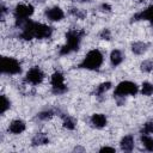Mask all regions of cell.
<instances>
[{
    "label": "cell",
    "instance_id": "obj_4",
    "mask_svg": "<svg viewBox=\"0 0 153 153\" xmlns=\"http://www.w3.org/2000/svg\"><path fill=\"white\" fill-rule=\"evenodd\" d=\"M137 92V86L136 84L131 82V81H122L117 85L116 90H115V97H124L127 94H136Z\"/></svg>",
    "mask_w": 153,
    "mask_h": 153
},
{
    "label": "cell",
    "instance_id": "obj_13",
    "mask_svg": "<svg viewBox=\"0 0 153 153\" xmlns=\"http://www.w3.org/2000/svg\"><path fill=\"white\" fill-rule=\"evenodd\" d=\"M49 142V137L44 134V133H38L33 136L32 139V143L35 146H41V145H47Z\"/></svg>",
    "mask_w": 153,
    "mask_h": 153
},
{
    "label": "cell",
    "instance_id": "obj_31",
    "mask_svg": "<svg viewBox=\"0 0 153 153\" xmlns=\"http://www.w3.org/2000/svg\"><path fill=\"white\" fill-rule=\"evenodd\" d=\"M152 25H153V23H152Z\"/></svg>",
    "mask_w": 153,
    "mask_h": 153
},
{
    "label": "cell",
    "instance_id": "obj_2",
    "mask_svg": "<svg viewBox=\"0 0 153 153\" xmlns=\"http://www.w3.org/2000/svg\"><path fill=\"white\" fill-rule=\"evenodd\" d=\"M103 63V55L99 50L93 49L87 53L85 56L84 61L80 63V68H86V69H98Z\"/></svg>",
    "mask_w": 153,
    "mask_h": 153
},
{
    "label": "cell",
    "instance_id": "obj_8",
    "mask_svg": "<svg viewBox=\"0 0 153 153\" xmlns=\"http://www.w3.org/2000/svg\"><path fill=\"white\" fill-rule=\"evenodd\" d=\"M45 16L48 17V19L53 20V22H59L63 18V11L60 7H51L49 10L45 11Z\"/></svg>",
    "mask_w": 153,
    "mask_h": 153
},
{
    "label": "cell",
    "instance_id": "obj_24",
    "mask_svg": "<svg viewBox=\"0 0 153 153\" xmlns=\"http://www.w3.org/2000/svg\"><path fill=\"white\" fill-rule=\"evenodd\" d=\"M51 116H53V111H51V110H49V111L39 112L37 117H38L39 120H47V118H49V117H51Z\"/></svg>",
    "mask_w": 153,
    "mask_h": 153
},
{
    "label": "cell",
    "instance_id": "obj_14",
    "mask_svg": "<svg viewBox=\"0 0 153 153\" xmlns=\"http://www.w3.org/2000/svg\"><path fill=\"white\" fill-rule=\"evenodd\" d=\"M131 50L136 55H141L147 50V44L143 42H135L131 44Z\"/></svg>",
    "mask_w": 153,
    "mask_h": 153
},
{
    "label": "cell",
    "instance_id": "obj_27",
    "mask_svg": "<svg viewBox=\"0 0 153 153\" xmlns=\"http://www.w3.org/2000/svg\"><path fill=\"white\" fill-rule=\"evenodd\" d=\"M102 8H103V11H110V8H111V7H110L109 5L103 4V5H102Z\"/></svg>",
    "mask_w": 153,
    "mask_h": 153
},
{
    "label": "cell",
    "instance_id": "obj_25",
    "mask_svg": "<svg viewBox=\"0 0 153 153\" xmlns=\"http://www.w3.org/2000/svg\"><path fill=\"white\" fill-rule=\"evenodd\" d=\"M100 37H102L103 39H106V41H109V39L111 38V35H110V31H109V29H104V30L100 32Z\"/></svg>",
    "mask_w": 153,
    "mask_h": 153
},
{
    "label": "cell",
    "instance_id": "obj_23",
    "mask_svg": "<svg viewBox=\"0 0 153 153\" xmlns=\"http://www.w3.org/2000/svg\"><path fill=\"white\" fill-rule=\"evenodd\" d=\"M71 13L74 14L75 17H78V18H84L86 16V13L84 11L79 10V8H71Z\"/></svg>",
    "mask_w": 153,
    "mask_h": 153
},
{
    "label": "cell",
    "instance_id": "obj_21",
    "mask_svg": "<svg viewBox=\"0 0 153 153\" xmlns=\"http://www.w3.org/2000/svg\"><path fill=\"white\" fill-rule=\"evenodd\" d=\"M141 133H142V134H146V135L153 133V121H149V122L145 123L143 128L141 129Z\"/></svg>",
    "mask_w": 153,
    "mask_h": 153
},
{
    "label": "cell",
    "instance_id": "obj_11",
    "mask_svg": "<svg viewBox=\"0 0 153 153\" xmlns=\"http://www.w3.org/2000/svg\"><path fill=\"white\" fill-rule=\"evenodd\" d=\"M91 123L96 128H103L106 124V117L104 115H102V114H94L91 117Z\"/></svg>",
    "mask_w": 153,
    "mask_h": 153
},
{
    "label": "cell",
    "instance_id": "obj_6",
    "mask_svg": "<svg viewBox=\"0 0 153 153\" xmlns=\"http://www.w3.org/2000/svg\"><path fill=\"white\" fill-rule=\"evenodd\" d=\"M43 78H44L43 72H42L38 67H33V68H31V69L26 73L25 80H26L27 82L32 84V85H38V84L43 80Z\"/></svg>",
    "mask_w": 153,
    "mask_h": 153
},
{
    "label": "cell",
    "instance_id": "obj_15",
    "mask_svg": "<svg viewBox=\"0 0 153 153\" xmlns=\"http://www.w3.org/2000/svg\"><path fill=\"white\" fill-rule=\"evenodd\" d=\"M110 60H111V63L114 66H118L122 61H123V55L121 53V50H112L111 54H110Z\"/></svg>",
    "mask_w": 153,
    "mask_h": 153
},
{
    "label": "cell",
    "instance_id": "obj_12",
    "mask_svg": "<svg viewBox=\"0 0 153 153\" xmlns=\"http://www.w3.org/2000/svg\"><path fill=\"white\" fill-rule=\"evenodd\" d=\"M121 148L126 152H130L133 148H134V140H133V136L130 135H127L124 136L122 140H121Z\"/></svg>",
    "mask_w": 153,
    "mask_h": 153
},
{
    "label": "cell",
    "instance_id": "obj_18",
    "mask_svg": "<svg viewBox=\"0 0 153 153\" xmlns=\"http://www.w3.org/2000/svg\"><path fill=\"white\" fill-rule=\"evenodd\" d=\"M0 100H1V103H0V114H4L10 108V100L4 94L0 97Z\"/></svg>",
    "mask_w": 153,
    "mask_h": 153
},
{
    "label": "cell",
    "instance_id": "obj_28",
    "mask_svg": "<svg viewBox=\"0 0 153 153\" xmlns=\"http://www.w3.org/2000/svg\"><path fill=\"white\" fill-rule=\"evenodd\" d=\"M75 1H79V2H84V1H87V0H75Z\"/></svg>",
    "mask_w": 153,
    "mask_h": 153
},
{
    "label": "cell",
    "instance_id": "obj_26",
    "mask_svg": "<svg viewBox=\"0 0 153 153\" xmlns=\"http://www.w3.org/2000/svg\"><path fill=\"white\" fill-rule=\"evenodd\" d=\"M100 152H115V148H112V147H108V146H105V147H102L100 149H99Z\"/></svg>",
    "mask_w": 153,
    "mask_h": 153
},
{
    "label": "cell",
    "instance_id": "obj_10",
    "mask_svg": "<svg viewBox=\"0 0 153 153\" xmlns=\"http://www.w3.org/2000/svg\"><path fill=\"white\" fill-rule=\"evenodd\" d=\"M8 130L13 134H20L22 131L25 130V123L20 120H14L11 122L10 127H8Z\"/></svg>",
    "mask_w": 153,
    "mask_h": 153
},
{
    "label": "cell",
    "instance_id": "obj_19",
    "mask_svg": "<svg viewBox=\"0 0 153 153\" xmlns=\"http://www.w3.org/2000/svg\"><path fill=\"white\" fill-rule=\"evenodd\" d=\"M142 94L145 96H151L153 93V85L149 82H143L142 84V88H141Z\"/></svg>",
    "mask_w": 153,
    "mask_h": 153
},
{
    "label": "cell",
    "instance_id": "obj_9",
    "mask_svg": "<svg viewBox=\"0 0 153 153\" xmlns=\"http://www.w3.org/2000/svg\"><path fill=\"white\" fill-rule=\"evenodd\" d=\"M141 19H147V20H151L153 23V6H149L145 11L136 13L133 17V20H141Z\"/></svg>",
    "mask_w": 153,
    "mask_h": 153
},
{
    "label": "cell",
    "instance_id": "obj_22",
    "mask_svg": "<svg viewBox=\"0 0 153 153\" xmlns=\"http://www.w3.org/2000/svg\"><path fill=\"white\" fill-rule=\"evenodd\" d=\"M63 126H65L67 129H74V127H75V122H74L73 118H71V117H66V118H65V122H63Z\"/></svg>",
    "mask_w": 153,
    "mask_h": 153
},
{
    "label": "cell",
    "instance_id": "obj_5",
    "mask_svg": "<svg viewBox=\"0 0 153 153\" xmlns=\"http://www.w3.org/2000/svg\"><path fill=\"white\" fill-rule=\"evenodd\" d=\"M51 86H53V92L56 94H61L66 92L67 87L63 82V75L60 72H56L51 76Z\"/></svg>",
    "mask_w": 153,
    "mask_h": 153
},
{
    "label": "cell",
    "instance_id": "obj_20",
    "mask_svg": "<svg viewBox=\"0 0 153 153\" xmlns=\"http://www.w3.org/2000/svg\"><path fill=\"white\" fill-rule=\"evenodd\" d=\"M141 71H143V72H151L152 69H153V62L152 61H149V60H146V61H143L142 63H141Z\"/></svg>",
    "mask_w": 153,
    "mask_h": 153
},
{
    "label": "cell",
    "instance_id": "obj_30",
    "mask_svg": "<svg viewBox=\"0 0 153 153\" xmlns=\"http://www.w3.org/2000/svg\"><path fill=\"white\" fill-rule=\"evenodd\" d=\"M140 1H142V0H140Z\"/></svg>",
    "mask_w": 153,
    "mask_h": 153
},
{
    "label": "cell",
    "instance_id": "obj_17",
    "mask_svg": "<svg viewBox=\"0 0 153 153\" xmlns=\"http://www.w3.org/2000/svg\"><path fill=\"white\" fill-rule=\"evenodd\" d=\"M110 87H111V82H109V81L103 82V84H100V85L97 87V90H96V94H97V96H100V94H103L105 91H108Z\"/></svg>",
    "mask_w": 153,
    "mask_h": 153
},
{
    "label": "cell",
    "instance_id": "obj_16",
    "mask_svg": "<svg viewBox=\"0 0 153 153\" xmlns=\"http://www.w3.org/2000/svg\"><path fill=\"white\" fill-rule=\"evenodd\" d=\"M141 142H142L143 147H145L147 151L153 152V139H152V137H149V136H147L146 134H143V135L141 136Z\"/></svg>",
    "mask_w": 153,
    "mask_h": 153
},
{
    "label": "cell",
    "instance_id": "obj_29",
    "mask_svg": "<svg viewBox=\"0 0 153 153\" xmlns=\"http://www.w3.org/2000/svg\"><path fill=\"white\" fill-rule=\"evenodd\" d=\"M37 1H44V0H37Z\"/></svg>",
    "mask_w": 153,
    "mask_h": 153
},
{
    "label": "cell",
    "instance_id": "obj_1",
    "mask_svg": "<svg viewBox=\"0 0 153 153\" xmlns=\"http://www.w3.org/2000/svg\"><path fill=\"white\" fill-rule=\"evenodd\" d=\"M84 35V31H79L76 29H72L66 33V38H67V43L66 45H63L60 50L61 55H66L69 54L73 50H78L79 49V44L81 41V37Z\"/></svg>",
    "mask_w": 153,
    "mask_h": 153
},
{
    "label": "cell",
    "instance_id": "obj_3",
    "mask_svg": "<svg viewBox=\"0 0 153 153\" xmlns=\"http://www.w3.org/2000/svg\"><path fill=\"white\" fill-rule=\"evenodd\" d=\"M20 63L12 57H2L1 59V72L6 74H18L20 73Z\"/></svg>",
    "mask_w": 153,
    "mask_h": 153
},
{
    "label": "cell",
    "instance_id": "obj_7",
    "mask_svg": "<svg viewBox=\"0 0 153 153\" xmlns=\"http://www.w3.org/2000/svg\"><path fill=\"white\" fill-rule=\"evenodd\" d=\"M33 13V7L31 5H24L20 4L14 10V17L17 19H26Z\"/></svg>",
    "mask_w": 153,
    "mask_h": 153
}]
</instances>
